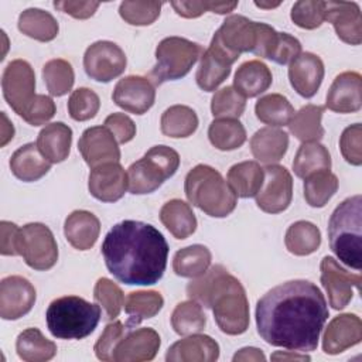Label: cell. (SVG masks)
I'll use <instances>...</instances> for the list:
<instances>
[{"label":"cell","mask_w":362,"mask_h":362,"mask_svg":"<svg viewBox=\"0 0 362 362\" xmlns=\"http://www.w3.org/2000/svg\"><path fill=\"white\" fill-rule=\"evenodd\" d=\"M327 318L324 294L308 280L279 284L256 304V327L262 339L297 352L317 348Z\"/></svg>","instance_id":"cell-1"},{"label":"cell","mask_w":362,"mask_h":362,"mask_svg":"<svg viewBox=\"0 0 362 362\" xmlns=\"http://www.w3.org/2000/svg\"><path fill=\"white\" fill-rule=\"evenodd\" d=\"M168 243L150 223L126 219L105 236L102 255L107 270L130 286L156 284L164 274Z\"/></svg>","instance_id":"cell-2"},{"label":"cell","mask_w":362,"mask_h":362,"mask_svg":"<svg viewBox=\"0 0 362 362\" xmlns=\"http://www.w3.org/2000/svg\"><path fill=\"white\" fill-rule=\"evenodd\" d=\"M191 300L211 308L216 325L228 335H240L249 327V303L240 281L223 266L215 264L187 286Z\"/></svg>","instance_id":"cell-3"},{"label":"cell","mask_w":362,"mask_h":362,"mask_svg":"<svg viewBox=\"0 0 362 362\" xmlns=\"http://www.w3.org/2000/svg\"><path fill=\"white\" fill-rule=\"evenodd\" d=\"M362 197L344 199L328 221L329 247L346 266L361 270L362 266Z\"/></svg>","instance_id":"cell-4"},{"label":"cell","mask_w":362,"mask_h":362,"mask_svg":"<svg viewBox=\"0 0 362 362\" xmlns=\"http://www.w3.org/2000/svg\"><path fill=\"white\" fill-rule=\"evenodd\" d=\"M184 191L194 206L214 218H225L236 206V195L229 184L206 164H198L187 174Z\"/></svg>","instance_id":"cell-5"},{"label":"cell","mask_w":362,"mask_h":362,"mask_svg":"<svg viewBox=\"0 0 362 362\" xmlns=\"http://www.w3.org/2000/svg\"><path fill=\"white\" fill-rule=\"evenodd\" d=\"M45 318L52 337L59 339H82L98 327L100 305L78 296H65L51 301Z\"/></svg>","instance_id":"cell-6"},{"label":"cell","mask_w":362,"mask_h":362,"mask_svg":"<svg viewBox=\"0 0 362 362\" xmlns=\"http://www.w3.org/2000/svg\"><path fill=\"white\" fill-rule=\"evenodd\" d=\"M180 165L178 153L168 146L151 147L127 168L129 191L136 195L150 194L173 177Z\"/></svg>","instance_id":"cell-7"},{"label":"cell","mask_w":362,"mask_h":362,"mask_svg":"<svg viewBox=\"0 0 362 362\" xmlns=\"http://www.w3.org/2000/svg\"><path fill=\"white\" fill-rule=\"evenodd\" d=\"M202 55L199 44L182 37H167L156 48V65L150 71L154 85L185 76Z\"/></svg>","instance_id":"cell-8"},{"label":"cell","mask_w":362,"mask_h":362,"mask_svg":"<svg viewBox=\"0 0 362 362\" xmlns=\"http://www.w3.org/2000/svg\"><path fill=\"white\" fill-rule=\"evenodd\" d=\"M17 253L34 270H48L58 260V246L48 226L31 222L20 228L17 235Z\"/></svg>","instance_id":"cell-9"},{"label":"cell","mask_w":362,"mask_h":362,"mask_svg":"<svg viewBox=\"0 0 362 362\" xmlns=\"http://www.w3.org/2000/svg\"><path fill=\"white\" fill-rule=\"evenodd\" d=\"M1 89L8 106L21 116L35 98V74L31 65L24 59L11 61L4 68Z\"/></svg>","instance_id":"cell-10"},{"label":"cell","mask_w":362,"mask_h":362,"mask_svg":"<svg viewBox=\"0 0 362 362\" xmlns=\"http://www.w3.org/2000/svg\"><path fill=\"white\" fill-rule=\"evenodd\" d=\"M123 49L112 41H96L90 44L83 55V68L89 78L98 82H110L126 69Z\"/></svg>","instance_id":"cell-11"},{"label":"cell","mask_w":362,"mask_h":362,"mask_svg":"<svg viewBox=\"0 0 362 362\" xmlns=\"http://www.w3.org/2000/svg\"><path fill=\"white\" fill-rule=\"evenodd\" d=\"M264 170L263 184L256 194L257 206L267 214H279L288 208L293 198V178L286 167L270 164Z\"/></svg>","instance_id":"cell-12"},{"label":"cell","mask_w":362,"mask_h":362,"mask_svg":"<svg viewBox=\"0 0 362 362\" xmlns=\"http://www.w3.org/2000/svg\"><path fill=\"white\" fill-rule=\"evenodd\" d=\"M321 284L328 294L334 310L345 308L354 297V288L359 290L361 276L345 270L334 257L325 256L320 264Z\"/></svg>","instance_id":"cell-13"},{"label":"cell","mask_w":362,"mask_h":362,"mask_svg":"<svg viewBox=\"0 0 362 362\" xmlns=\"http://www.w3.org/2000/svg\"><path fill=\"white\" fill-rule=\"evenodd\" d=\"M78 150L90 168L106 163H119L120 160L117 140L105 126L86 129L78 141Z\"/></svg>","instance_id":"cell-14"},{"label":"cell","mask_w":362,"mask_h":362,"mask_svg":"<svg viewBox=\"0 0 362 362\" xmlns=\"http://www.w3.org/2000/svg\"><path fill=\"white\" fill-rule=\"evenodd\" d=\"M34 286L21 276L4 277L0 283V317L18 320L31 311L35 303Z\"/></svg>","instance_id":"cell-15"},{"label":"cell","mask_w":362,"mask_h":362,"mask_svg":"<svg viewBox=\"0 0 362 362\" xmlns=\"http://www.w3.org/2000/svg\"><path fill=\"white\" fill-rule=\"evenodd\" d=\"M112 99L123 110L134 115H143L154 105V85L148 78L129 75L116 83Z\"/></svg>","instance_id":"cell-16"},{"label":"cell","mask_w":362,"mask_h":362,"mask_svg":"<svg viewBox=\"0 0 362 362\" xmlns=\"http://www.w3.org/2000/svg\"><path fill=\"white\" fill-rule=\"evenodd\" d=\"M238 57L229 54L214 37L206 51L201 55V62L195 75L198 86L205 92L215 90L230 74L232 64Z\"/></svg>","instance_id":"cell-17"},{"label":"cell","mask_w":362,"mask_h":362,"mask_svg":"<svg viewBox=\"0 0 362 362\" xmlns=\"http://www.w3.org/2000/svg\"><path fill=\"white\" fill-rule=\"evenodd\" d=\"M214 38L232 55L238 57L242 52H253L256 41V21L245 16L232 14L226 17L214 34Z\"/></svg>","instance_id":"cell-18"},{"label":"cell","mask_w":362,"mask_h":362,"mask_svg":"<svg viewBox=\"0 0 362 362\" xmlns=\"http://www.w3.org/2000/svg\"><path fill=\"white\" fill-rule=\"evenodd\" d=\"M88 188L92 197L102 202H116L119 201L126 189L127 173L119 163H106L92 168L89 174Z\"/></svg>","instance_id":"cell-19"},{"label":"cell","mask_w":362,"mask_h":362,"mask_svg":"<svg viewBox=\"0 0 362 362\" xmlns=\"http://www.w3.org/2000/svg\"><path fill=\"white\" fill-rule=\"evenodd\" d=\"M325 20L332 24L338 38L351 45L362 41L361 8L355 1H324Z\"/></svg>","instance_id":"cell-20"},{"label":"cell","mask_w":362,"mask_h":362,"mask_svg":"<svg viewBox=\"0 0 362 362\" xmlns=\"http://www.w3.org/2000/svg\"><path fill=\"white\" fill-rule=\"evenodd\" d=\"M362 339V321L356 314L345 313L334 317L322 337V351L328 355H338L359 344Z\"/></svg>","instance_id":"cell-21"},{"label":"cell","mask_w":362,"mask_h":362,"mask_svg":"<svg viewBox=\"0 0 362 362\" xmlns=\"http://www.w3.org/2000/svg\"><path fill=\"white\" fill-rule=\"evenodd\" d=\"M327 107L337 113H354L362 106V78L358 72L339 74L327 93Z\"/></svg>","instance_id":"cell-22"},{"label":"cell","mask_w":362,"mask_h":362,"mask_svg":"<svg viewBox=\"0 0 362 362\" xmlns=\"http://www.w3.org/2000/svg\"><path fill=\"white\" fill-rule=\"evenodd\" d=\"M161 339L157 331L153 328H139L129 331L124 338L117 344L113 361L117 362H143L151 361L158 348Z\"/></svg>","instance_id":"cell-23"},{"label":"cell","mask_w":362,"mask_h":362,"mask_svg":"<svg viewBox=\"0 0 362 362\" xmlns=\"http://www.w3.org/2000/svg\"><path fill=\"white\" fill-rule=\"evenodd\" d=\"M288 79L303 98H313L324 79V64L313 52H301L288 66Z\"/></svg>","instance_id":"cell-24"},{"label":"cell","mask_w":362,"mask_h":362,"mask_svg":"<svg viewBox=\"0 0 362 362\" xmlns=\"http://www.w3.org/2000/svg\"><path fill=\"white\" fill-rule=\"evenodd\" d=\"M218 358V342L204 334H191L174 342L165 354L168 362H214Z\"/></svg>","instance_id":"cell-25"},{"label":"cell","mask_w":362,"mask_h":362,"mask_svg":"<svg viewBox=\"0 0 362 362\" xmlns=\"http://www.w3.org/2000/svg\"><path fill=\"white\" fill-rule=\"evenodd\" d=\"M100 232L99 219L89 211L76 209L68 215L64 223V233L71 246L78 250L90 249Z\"/></svg>","instance_id":"cell-26"},{"label":"cell","mask_w":362,"mask_h":362,"mask_svg":"<svg viewBox=\"0 0 362 362\" xmlns=\"http://www.w3.org/2000/svg\"><path fill=\"white\" fill-rule=\"evenodd\" d=\"M72 143V130L62 122L47 124L37 137V147L41 154L52 164L68 158Z\"/></svg>","instance_id":"cell-27"},{"label":"cell","mask_w":362,"mask_h":362,"mask_svg":"<svg viewBox=\"0 0 362 362\" xmlns=\"http://www.w3.org/2000/svg\"><path fill=\"white\" fill-rule=\"evenodd\" d=\"M288 147V134L276 127L259 129L250 139L253 157L263 164H274L283 158Z\"/></svg>","instance_id":"cell-28"},{"label":"cell","mask_w":362,"mask_h":362,"mask_svg":"<svg viewBox=\"0 0 362 362\" xmlns=\"http://www.w3.org/2000/svg\"><path fill=\"white\" fill-rule=\"evenodd\" d=\"M10 168L18 180L33 182L49 171L51 163L41 154L37 143H27L13 153Z\"/></svg>","instance_id":"cell-29"},{"label":"cell","mask_w":362,"mask_h":362,"mask_svg":"<svg viewBox=\"0 0 362 362\" xmlns=\"http://www.w3.org/2000/svg\"><path fill=\"white\" fill-rule=\"evenodd\" d=\"M273 76L266 64L259 59L243 62L233 79V88L245 98H255L269 89Z\"/></svg>","instance_id":"cell-30"},{"label":"cell","mask_w":362,"mask_h":362,"mask_svg":"<svg viewBox=\"0 0 362 362\" xmlns=\"http://www.w3.org/2000/svg\"><path fill=\"white\" fill-rule=\"evenodd\" d=\"M160 221L177 239H185L197 229V218L192 208L181 199L165 202L160 209Z\"/></svg>","instance_id":"cell-31"},{"label":"cell","mask_w":362,"mask_h":362,"mask_svg":"<svg viewBox=\"0 0 362 362\" xmlns=\"http://www.w3.org/2000/svg\"><path fill=\"white\" fill-rule=\"evenodd\" d=\"M226 178L236 197L250 198L259 192L264 180V170L256 161H242L229 168Z\"/></svg>","instance_id":"cell-32"},{"label":"cell","mask_w":362,"mask_h":362,"mask_svg":"<svg viewBox=\"0 0 362 362\" xmlns=\"http://www.w3.org/2000/svg\"><path fill=\"white\" fill-rule=\"evenodd\" d=\"M164 305V298L154 290H139L127 294L124 300V311L129 315L126 325L133 328L143 320L153 318Z\"/></svg>","instance_id":"cell-33"},{"label":"cell","mask_w":362,"mask_h":362,"mask_svg":"<svg viewBox=\"0 0 362 362\" xmlns=\"http://www.w3.org/2000/svg\"><path fill=\"white\" fill-rule=\"evenodd\" d=\"M18 30L30 38L41 42L52 41L59 31L54 16L41 8H27L18 17Z\"/></svg>","instance_id":"cell-34"},{"label":"cell","mask_w":362,"mask_h":362,"mask_svg":"<svg viewBox=\"0 0 362 362\" xmlns=\"http://www.w3.org/2000/svg\"><path fill=\"white\" fill-rule=\"evenodd\" d=\"M17 355L25 362H45L55 356L57 345L37 328H27L16 341Z\"/></svg>","instance_id":"cell-35"},{"label":"cell","mask_w":362,"mask_h":362,"mask_svg":"<svg viewBox=\"0 0 362 362\" xmlns=\"http://www.w3.org/2000/svg\"><path fill=\"white\" fill-rule=\"evenodd\" d=\"M325 106L321 105H305L303 106L287 124L291 134L296 139L304 141H318L324 137V127L321 117Z\"/></svg>","instance_id":"cell-36"},{"label":"cell","mask_w":362,"mask_h":362,"mask_svg":"<svg viewBox=\"0 0 362 362\" xmlns=\"http://www.w3.org/2000/svg\"><path fill=\"white\" fill-rule=\"evenodd\" d=\"M331 156L325 146L318 141H304L294 157L293 170L297 177L305 178L313 173L329 170Z\"/></svg>","instance_id":"cell-37"},{"label":"cell","mask_w":362,"mask_h":362,"mask_svg":"<svg viewBox=\"0 0 362 362\" xmlns=\"http://www.w3.org/2000/svg\"><path fill=\"white\" fill-rule=\"evenodd\" d=\"M211 252L204 245H191L174 255L173 269L177 276L195 279L202 276L211 264Z\"/></svg>","instance_id":"cell-38"},{"label":"cell","mask_w":362,"mask_h":362,"mask_svg":"<svg viewBox=\"0 0 362 362\" xmlns=\"http://www.w3.org/2000/svg\"><path fill=\"white\" fill-rule=\"evenodd\" d=\"M284 243L290 253L296 256H307L320 247L321 232L313 222L297 221L288 226Z\"/></svg>","instance_id":"cell-39"},{"label":"cell","mask_w":362,"mask_h":362,"mask_svg":"<svg viewBox=\"0 0 362 362\" xmlns=\"http://www.w3.org/2000/svg\"><path fill=\"white\" fill-rule=\"evenodd\" d=\"M161 132L163 134L181 139L191 136L198 127V116L197 113L184 105H174L164 110L161 115Z\"/></svg>","instance_id":"cell-40"},{"label":"cell","mask_w":362,"mask_h":362,"mask_svg":"<svg viewBox=\"0 0 362 362\" xmlns=\"http://www.w3.org/2000/svg\"><path fill=\"white\" fill-rule=\"evenodd\" d=\"M256 117L270 126H287L294 116V107L288 99L280 93L262 96L255 105Z\"/></svg>","instance_id":"cell-41"},{"label":"cell","mask_w":362,"mask_h":362,"mask_svg":"<svg viewBox=\"0 0 362 362\" xmlns=\"http://www.w3.org/2000/svg\"><path fill=\"white\" fill-rule=\"evenodd\" d=\"M208 137L218 150L230 151L246 141V130L238 119H216L209 124Z\"/></svg>","instance_id":"cell-42"},{"label":"cell","mask_w":362,"mask_h":362,"mask_svg":"<svg viewBox=\"0 0 362 362\" xmlns=\"http://www.w3.org/2000/svg\"><path fill=\"white\" fill-rule=\"evenodd\" d=\"M337 189L338 178L329 170L317 171L304 178V198L310 206L322 208Z\"/></svg>","instance_id":"cell-43"},{"label":"cell","mask_w":362,"mask_h":362,"mask_svg":"<svg viewBox=\"0 0 362 362\" xmlns=\"http://www.w3.org/2000/svg\"><path fill=\"white\" fill-rule=\"evenodd\" d=\"M205 324L206 317L202 305L194 300L177 304L171 314V327L178 335L197 334L205 328Z\"/></svg>","instance_id":"cell-44"},{"label":"cell","mask_w":362,"mask_h":362,"mask_svg":"<svg viewBox=\"0 0 362 362\" xmlns=\"http://www.w3.org/2000/svg\"><path fill=\"white\" fill-rule=\"evenodd\" d=\"M42 78L52 96L66 95L72 89L75 81L72 65L61 58L45 62L42 66Z\"/></svg>","instance_id":"cell-45"},{"label":"cell","mask_w":362,"mask_h":362,"mask_svg":"<svg viewBox=\"0 0 362 362\" xmlns=\"http://www.w3.org/2000/svg\"><path fill=\"white\" fill-rule=\"evenodd\" d=\"M246 98L233 86H225L215 92L211 100V112L216 119H238L243 115Z\"/></svg>","instance_id":"cell-46"},{"label":"cell","mask_w":362,"mask_h":362,"mask_svg":"<svg viewBox=\"0 0 362 362\" xmlns=\"http://www.w3.org/2000/svg\"><path fill=\"white\" fill-rule=\"evenodd\" d=\"M93 298L103 308L106 318L109 320H115L124 305V296L122 288L106 277H100L96 281L93 288Z\"/></svg>","instance_id":"cell-47"},{"label":"cell","mask_w":362,"mask_h":362,"mask_svg":"<svg viewBox=\"0 0 362 362\" xmlns=\"http://www.w3.org/2000/svg\"><path fill=\"white\" fill-rule=\"evenodd\" d=\"M163 3L158 1H123L119 7L120 17L132 25H150L158 16Z\"/></svg>","instance_id":"cell-48"},{"label":"cell","mask_w":362,"mask_h":362,"mask_svg":"<svg viewBox=\"0 0 362 362\" xmlns=\"http://www.w3.org/2000/svg\"><path fill=\"white\" fill-rule=\"evenodd\" d=\"M99 107V96L89 88H78L68 99L69 116L76 122H85L95 117Z\"/></svg>","instance_id":"cell-49"},{"label":"cell","mask_w":362,"mask_h":362,"mask_svg":"<svg viewBox=\"0 0 362 362\" xmlns=\"http://www.w3.org/2000/svg\"><path fill=\"white\" fill-rule=\"evenodd\" d=\"M291 21L304 30L318 28L325 21L324 1L300 0L291 7Z\"/></svg>","instance_id":"cell-50"},{"label":"cell","mask_w":362,"mask_h":362,"mask_svg":"<svg viewBox=\"0 0 362 362\" xmlns=\"http://www.w3.org/2000/svg\"><path fill=\"white\" fill-rule=\"evenodd\" d=\"M130 329L132 328H129L126 324L123 325L120 321L107 324L93 346L96 358L100 361H113V354L117 344L124 338V335Z\"/></svg>","instance_id":"cell-51"},{"label":"cell","mask_w":362,"mask_h":362,"mask_svg":"<svg viewBox=\"0 0 362 362\" xmlns=\"http://www.w3.org/2000/svg\"><path fill=\"white\" fill-rule=\"evenodd\" d=\"M342 157L352 165L362 164V126L355 123L348 126L339 137Z\"/></svg>","instance_id":"cell-52"},{"label":"cell","mask_w":362,"mask_h":362,"mask_svg":"<svg viewBox=\"0 0 362 362\" xmlns=\"http://www.w3.org/2000/svg\"><path fill=\"white\" fill-rule=\"evenodd\" d=\"M55 112L57 107L52 98L47 95H35L33 102L23 112L21 117L31 126H41L51 120Z\"/></svg>","instance_id":"cell-53"},{"label":"cell","mask_w":362,"mask_h":362,"mask_svg":"<svg viewBox=\"0 0 362 362\" xmlns=\"http://www.w3.org/2000/svg\"><path fill=\"white\" fill-rule=\"evenodd\" d=\"M279 40V33L269 24L256 23V41L253 54L260 58L270 59Z\"/></svg>","instance_id":"cell-54"},{"label":"cell","mask_w":362,"mask_h":362,"mask_svg":"<svg viewBox=\"0 0 362 362\" xmlns=\"http://www.w3.org/2000/svg\"><path fill=\"white\" fill-rule=\"evenodd\" d=\"M300 54H301L300 41L287 33H279L277 45L270 59L276 64L286 65V64H291Z\"/></svg>","instance_id":"cell-55"},{"label":"cell","mask_w":362,"mask_h":362,"mask_svg":"<svg viewBox=\"0 0 362 362\" xmlns=\"http://www.w3.org/2000/svg\"><path fill=\"white\" fill-rule=\"evenodd\" d=\"M105 127L110 130L117 143H129L136 136L134 122L124 113H112L105 119Z\"/></svg>","instance_id":"cell-56"},{"label":"cell","mask_w":362,"mask_h":362,"mask_svg":"<svg viewBox=\"0 0 362 362\" xmlns=\"http://www.w3.org/2000/svg\"><path fill=\"white\" fill-rule=\"evenodd\" d=\"M54 7L61 10L62 13L69 14L74 18L85 20L95 14L99 7L98 1H54Z\"/></svg>","instance_id":"cell-57"},{"label":"cell","mask_w":362,"mask_h":362,"mask_svg":"<svg viewBox=\"0 0 362 362\" xmlns=\"http://www.w3.org/2000/svg\"><path fill=\"white\" fill-rule=\"evenodd\" d=\"M20 228L8 221H1L0 223V252L4 256H17V235Z\"/></svg>","instance_id":"cell-58"},{"label":"cell","mask_w":362,"mask_h":362,"mask_svg":"<svg viewBox=\"0 0 362 362\" xmlns=\"http://www.w3.org/2000/svg\"><path fill=\"white\" fill-rule=\"evenodd\" d=\"M175 13L185 18H195L205 11H212V1H171Z\"/></svg>","instance_id":"cell-59"},{"label":"cell","mask_w":362,"mask_h":362,"mask_svg":"<svg viewBox=\"0 0 362 362\" xmlns=\"http://www.w3.org/2000/svg\"><path fill=\"white\" fill-rule=\"evenodd\" d=\"M264 359H266L264 354L259 348H253V346L242 348L233 355V362H238V361H264Z\"/></svg>","instance_id":"cell-60"},{"label":"cell","mask_w":362,"mask_h":362,"mask_svg":"<svg viewBox=\"0 0 362 362\" xmlns=\"http://www.w3.org/2000/svg\"><path fill=\"white\" fill-rule=\"evenodd\" d=\"M1 117H3V126H1V141H0V146H6L13 139V136H14V127L8 122V119L4 115V112L1 113Z\"/></svg>","instance_id":"cell-61"},{"label":"cell","mask_w":362,"mask_h":362,"mask_svg":"<svg viewBox=\"0 0 362 362\" xmlns=\"http://www.w3.org/2000/svg\"><path fill=\"white\" fill-rule=\"evenodd\" d=\"M272 359L273 361H310L308 355H300V354H294V352H281L277 351L274 354H272Z\"/></svg>","instance_id":"cell-62"},{"label":"cell","mask_w":362,"mask_h":362,"mask_svg":"<svg viewBox=\"0 0 362 362\" xmlns=\"http://www.w3.org/2000/svg\"><path fill=\"white\" fill-rule=\"evenodd\" d=\"M255 4H256L257 7H260V8H273V7H277L280 3H262V1L257 3V1H256Z\"/></svg>","instance_id":"cell-63"}]
</instances>
